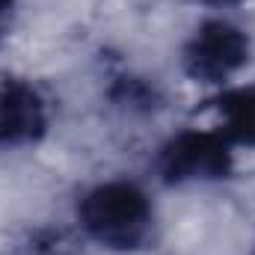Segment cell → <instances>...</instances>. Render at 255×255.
Instances as JSON below:
<instances>
[{
  "mask_svg": "<svg viewBox=\"0 0 255 255\" xmlns=\"http://www.w3.org/2000/svg\"><path fill=\"white\" fill-rule=\"evenodd\" d=\"M15 3H18V0H0V39H3V36L9 33V27H12Z\"/></svg>",
  "mask_w": 255,
  "mask_h": 255,
  "instance_id": "7",
  "label": "cell"
},
{
  "mask_svg": "<svg viewBox=\"0 0 255 255\" xmlns=\"http://www.w3.org/2000/svg\"><path fill=\"white\" fill-rule=\"evenodd\" d=\"M247 60L250 36L226 18H211L199 24L181 51V65L187 77L208 86H220L229 77H235L247 65Z\"/></svg>",
  "mask_w": 255,
  "mask_h": 255,
  "instance_id": "3",
  "label": "cell"
},
{
  "mask_svg": "<svg viewBox=\"0 0 255 255\" xmlns=\"http://www.w3.org/2000/svg\"><path fill=\"white\" fill-rule=\"evenodd\" d=\"M48 130V104L42 92L24 80H0V148L36 142Z\"/></svg>",
  "mask_w": 255,
  "mask_h": 255,
  "instance_id": "4",
  "label": "cell"
},
{
  "mask_svg": "<svg viewBox=\"0 0 255 255\" xmlns=\"http://www.w3.org/2000/svg\"><path fill=\"white\" fill-rule=\"evenodd\" d=\"M199 3H205V6H217V9H223V6H235V3H241V0H199Z\"/></svg>",
  "mask_w": 255,
  "mask_h": 255,
  "instance_id": "8",
  "label": "cell"
},
{
  "mask_svg": "<svg viewBox=\"0 0 255 255\" xmlns=\"http://www.w3.org/2000/svg\"><path fill=\"white\" fill-rule=\"evenodd\" d=\"M113 101L125 104L130 110H148V107H154L157 92H154V86H148V83H142L136 77H122L116 83V89H113Z\"/></svg>",
  "mask_w": 255,
  "mask_h": 255,
  "instance_id": "6",
  "label": "cell"
},
{
  "mask_svg": "<svg viewBox=\"0 0 255 255\" xmlns=\"http://www.w3.org/2000/svg\"><path fill=\"white\" fill-rule=\"evenodd\" d=\"M214 104H217L220 125H223L220 133L232 145L255 148V83L223 92Z\"/></svg>",
  "mask_w": 255,
  "mask_h": 255,
  "instance_id": "5",
  "label": "cell"
},
{
  "mask_svg": "<svg viewBox=\"0 0 255 255\" xmlns=\"http://www.w3.org/2000/svg\"><path fill=\"white\" fill-rule=\"evenodd\" d=\"M235 145L220 130H181L157 154V172L166 184L223 181L235 169Z\"/></svg>",
  "mask_w": 255,
  "mask_h": 255,
  "instance_id": "2",
  "label": "cell"
},
{
  "mask_svg": "<svg viewBox=\"0 0 255 255\" xmlns=\"http://www.w3.org/2000/svg\"><path fill=\"white\" fill-rule=\"evenodd\" d=\"M83 232L113 253H136L151 241L154 208L130 181H104L83 193L77 205Z\"/></svg>",
  "mask_w": 255,
  "mask_h": 255,
  "instance_id": "1",
  "label": "cell"
}]
</instances>
